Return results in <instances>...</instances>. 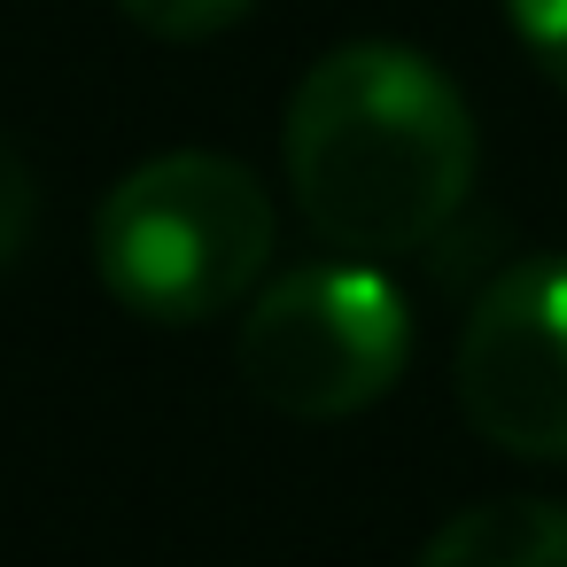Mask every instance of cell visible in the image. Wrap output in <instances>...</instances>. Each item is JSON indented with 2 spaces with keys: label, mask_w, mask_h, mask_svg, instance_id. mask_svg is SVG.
<instances>
[{
  "label": "cell",
  "mask_w": 567,
  "mask_h": 567,
  "mask_svg": "<svg viewBox=\"0 0 567 567\" xmlns=\"http://www.w3.org/2000/svg\"><path fill=\"white\" fill-rule=\"evenodd\" d=\"M280 164L303 226L381 265L427 249L466 210L482 133L443 63L396 40H350L296 79Z\"/></svg>",
  "instance_id": "obj_1"
},
{
  "label": "cell",
  "mask_w": 567,
  "mask_h": 567,
  "mask_svg": "<svg viewBox=\"0 0 567 567\" xmlns=\"http://www.w3.org/2000/svg\"><path fill=\"white\" fill-rule=\"evenodd\" d=\"M280 210L241 156L172 148L133 164L94 210V272L148 327H203L257 296Z\"/></svg>",
  "instance_id": "obj_2"
},
{
  "label": "cell",
  "mask_w": 567,
  "mask_h": 567,
  "mask_svg": "<svg viewBox=\"0 0 567 567\" xmlns=\"http://www.w3.org/2000/svg\"><path fill=\"white\" fill-rule=\"evenodd\" d=\"M234 365L280 420H350L381 404L412 365V303L373 257H319L257 280Z\"/></svg>",
  "instance_id": "obj_3"
},
{
  "label": "cell",
  "mask_w": 567,
  "mask_h": 567,
  "mask_svg": "<svg viewBox=\"0 0 567 567\" xmlns=\"http://www.w3.org/2000/svg\"><path fill=\"white\" fill-rule=\"evenodd\" d=\"M451 389L489 451L520 466L567 458V257H520L474 296Z\"/></svg>",
  "instance_id": "obj_4"
},
{
  "label": "cell",
  "mask_w": 567,
  "mask_h": 567,
  "mask_svg": "<svg viewBox=\"0 0 567 567\" xmlns=\"http://www.w3.org/2000/svg\"><path fill=\"white\" fill-rule=\"evenodd\" d=\"M420 567H567V505L482 497L427 536Z\"/></svg>",
  "instance_id": "obj_5"
},
{
  "label": "cell",
  "mask_w": 567,
  "mask_h": 567,
  "mask_svg": "<svg viewBox=\"0 0 567 567\" xmlns=\"http://www.w3.org/2000/svg\"><path fill=\"white\" fill-rule=\"evenodd\" d=\"M117 9L148 40H218V32H234L257 9V0H117Z\"/></svg>",
  "instance_id": "obj_6"
},
{
  "label": "cell",
  "mask_w": 567,
  "mask_h": 567,
  "mask_svg": "<svg viewBox=\"0 0 567 567\" xmlns=\"http://www.w3.org/2000/svg\"><path fill=\"white\" fill-rule=\"evenodd\" d=\"M505 24L528 48V63L567 94V0H505Z\"/></svg>",
  "instance_id": "obj_7"
},
{
  "label": "cell",
  "mask_w": 567,
  "mask_h": 567,
  "mask_svg": "<svg viewBox=\"0 0 567 567\" xmlns=\"http://www.w3.org/2000/svg\"><path fill=\"white\" fill-rule=\"evenodd\" d=\"M32 218H40V187H32V164L0 141V265H9L24 241H32Z\"/></svg>",
  "instance_id": "obj_8"
}]
</instances>
